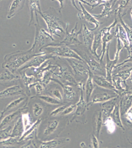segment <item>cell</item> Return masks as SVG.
Masks as SVG:
<instances>
[{"label": "cell", "instance_id": "cb8c5ba5", "mask_svg": "<svg viewBox=\"0 0 132 148\" xmlns=\"http://www.w3.org/2000/svg\"><path fill=\"white\" fill-rule=\"evenodd\" d=\"M51 81L56 82L62 87L63 90V94L66 99L68 100H73L75 98L76 95V92L72 86L62 84L59 80L55 79L54 78H53Z\"/></svg>", "mask_w": 132, "mask_h": 148}, {"label": "cell", "instance_id": "ac0fdd59", "mask_svg": "<svg viewBox=\"0 0 132 148\" xmlns=\"http://www.w3.org/2000/svg\"><path fill=\"white\" fill-rule=\"evenodd\" d=\"M82 34L84 45L87 50L91 53L94 34L93 33V31L91 30V29H88L85 24H83Z\"/></svg>", "mask_w": 132, "mask_h": 148}, {"label": "cell", "instance_id": "d6986e66", "mask_svg": "<svg viewBox=\"0 0 132 148\" xmlns=\"http://www.w3.org/2000/svg\"><path fill=\"white\" fill-rule=\"evenodd\" d=\"M28 6L30 12V21L29 23V26L30 25L34 24L35 25V18L34 16L36 14V19L37 22V24H39L38 20V15L37 14L39 12L42 11L40 8V1L35 0V1H28Z\"/></svg>", "mask_w": 132, "mask_h": 148}, {"label": "cell", "instance_id": "277c9868", "mask_svg": "<svg viewBox=\"0 0 132 148\" xmlns=\"http://www.w3.org/2000/svg\"><path fill=\"white\" fill-rule=\"evenodd\" d=\"M72 49L82 59L94 75L106 77V69L104 63H100L99 62H98L95 60L94 56L91 53L89 54L78 48H74Z\"/></svg>", "mask_w": 132, "mask_h": 148}, {"label": "cell", "instance_id": "9f6ffc18", "mask_svg": "<svg viewBox=\"0 0 132 148\" xmlns=\"http://www.w3.org/2000/svg\"><path fill=\"white\" fill-rule=\"evenodd\" d=\"M20 148H31V147H30V143H29L25 144V145L22 146V147H21Z\"/></svg>", "mask_w": 132, "mask_h": 148}, {"label": "cell", "instance_id": "4dcf8cb0", "mask_svg": "<svg viewBox=\"0 0 132 148\" xmlns=\"http://www.w3.org/2000/svg\"><path fill=\"white\" fill-rule=\"evenodd\" d=\"M20 77L13 73L8 69H5L0 74V82H10L20 79Z\"/></svg>", "mask_w": 132, "mask_h": 148}, {"label": "cell", "instance_id": "83f0119b", "mask_svg": "<svg viewBox=\"0 0 132 148\" xmlns=\"http://www.w3.org/2000/svg\"><path fill=\"white\" fill-rule=\"evenodd\" d=\"M101 45V29L97 31L94 34V39L93 41V45L92 47V53L91 54L97 59L98 61H100V57L99 55H98V49Z\"/></svg>", "mask_w": 132, "mask_h": 148}, {"label": "cell", "instance_id": "ee69618b", "mask_svg": "<svg viewBox=\"0 0 132 148\" xmlns=\"http://www.w3.org/2000/svg\"><path fill=\"white\" fill-rule=\"evenodd\" d=\"M44 109L42 104L35 103L33 106V113L35 117H39L43 113Z\"/></svg>", "mask_w": 132, "mask_h": 148}, {"label": "cell", "instance_id": "7dc6e473", "mask_svg": "<svg viewBox=\"0 0 132 148\" xmlns=\"http://www.w3.org/2000/svg\"><path fill=\"white\" fill-rule=\"evenodd\" d=\"M51 93L53 97L57 100L60 101H62L63 100V96L61 93V91L59 90L58 88H54L51 91Z\"/></svg>", "mask_w": 132, "mask_h": 148}, {"label": "cell", "instance_id": "681fc988", "mask_svg": "<svg viewBox=\"0 0 132 148\" xmlns=\"http://www.w3.org/2000/svg\"><path fill=\"white\" fill-rule=\"evenodd\" d=\"M76 109V104H71L68 105L63 111V112L61 114V116H66L69 115L70 114L73 112Z\"/></svg>", "mask_w": 132, "mask_h": 148}, {"label": "cell", "instance_id": "d590c367", "mask_svg": "<svg viewBox=\"0 0 132 148\" xmlns=\"http://www.w3.org/2000/svg\"><path fill=\"white\" fill-rule=\"evenodd\" d=\"M61 143V140L56 139L48 141H42L38 148H56Z\"/></svg>", "mask_w": 132, "mask_h": 148}, {"label": "cell", "instance_id": "db71d44e", "mask_svg": "<svg viewBox=\"0 0 132 148\" xmlns=\"http://www.w3.org/2000/svg\"><path fill=\"white\" fill-rule=\"evenodd\" d=\"M57 1L59 3L60 7L59 12L62 14V8H63V7H64V1Z\"/></svg>", "mask_w": 132, "mask_h": 148}, {"label": "cell", "instance_id": "484cf974", "mask_svg": "<svg viewBox=\"0 0 132 148\" xmlns=\"http://www.w3.org/2000/svg\"><path fill=\"white\" fill-rule=\"evenodd\" d=\"M93 74L89 69V75L87 78L85 84V96H86V101L87 103H89L91 97L92 96L93 91L94 90V84L93 80Z\"/></svg>", "mask_w": 132, "mask_h": 148}, {"label": "cell", "instance_id": "603a6c76", "mask_svg": "<svg viewBox=\"0 0 132 148\" xmlns=\"http://www.w3.org/2000/svg\"><path fill=\"white\" fill-rule=\"evenodd\" d=\"M93 80L94 82L98 86L105 89L113 91L116 93V91L114 88V86L112 83H111L106 79V77L93 74Z\"/></svg>", "mask_w": 132, "mask_h": 148}, {"label": "cell", "instance_id": "e575fe53", "mask_svg": "<svg viewBox=\"0 0 132 148\" xmlns=\"http://www.w3.org/2000/svg\"><path fill=\"white\" fill-rule=\"evenodd\" d=\"M59 124V122L57 120H54L49 122L44 130L43 134L46 136L51 135L57 129Z\"/></svg>", "mask_w": 132, "mask_h": 148}, {"label": "cell", "instance_id": "7bdbcfd3", "mask_svg": "<svg viewBox=\"0 0 132 148\" xmlns=\"http://www.w3.org/2000/svg\"><path fill=\"white\" fill-rule=\"evenodd\" d=\"M131 1H120V3L118 4V7L114 10V14L117 15L119 14H121V13L123 11V10H125V8L129 6L130 2H131Z\"/></svg>", "mask_w": 132, "mask_h": 148}, {"label": "cell", "instance_id": "680465c9", "mask_svg": "<svg viewBox=\"0 0 132 148\" xmlns=\"http://www.w3.org/2000/svg\"><path fill=\"white\" fill-rule=\"evenodd\" d=\"M4 114L0 111V122L1 121V120L3 119V117Z\"/></svg>", "mask_w": 132, "mask_h": 148}, {"label": "cell", "instance_id": "7a4b0ae2", "mask_svg": "<svg viewBox=\"0 0 132 148\" xmlns=\"http://www.w3.org/2000/svg\"><path fill=\"white\" fill-rule=\"evenodd\" d=\"M43 54H46V53L42 52L39 54H35L31 52L29 50L17 51L6 55L4 58L5 62L3 63V67L14 73V72L23 67L33 58Z\"/></svg>", "mask_w": 132, "mask_h": 148}, {"label": "cell", "instance_id": "f5cc1de1", "mask_svg": "<svg viewBox=\"0 0 132 148\" xmlns=\"http://www.w3.org/2000/svg\"><path fill=\"white\" fill-rule=\"evenodd\" d=\"M125 116L129 121V123H132V105L131 107L129 110V111H127Z\"/></svg>", "mask_w": 132, "mask_h": 148}, {"label": "cell", "instance_id": "ab89813d", "mask_svg": "<svg viewBox=\"0 0 132 148\" xmlns=\"http://www.w3.org/2000/svg\"><path fill=\"white\" fill-rule=\"evenodd\" d=\"M103 124L106 127L108 133L112 134L115 132L116 125L110 117H107L104 120Z\"/></svg>", "mask_w": 132, "mask_h": 148}, {"label": "cell", "instance_id": "ba28073f", "mask_svg": "<svg viewBox=\"0 0 132 148\" xmlns=\"http://www.w3.org/2000/svg\"><path fill=\"white\" fill-rule=\"evenodd\" d=\"M110 43H108L106 49V63L105 64V69H106V79L108 81L112 84V75L114 69V67H116L117 63L118 62L120 56V53L122 51L120 48H117L115 56L113 60H111L109 58V50Z\"/></svg>", "mask_w": 132, "mask_h": 148}, {"label": "cell", "instance_id": "f1b7e54d", "mask_svg": "<svg viewBox=\"0 0 132 148\" xmlns=\"http://www.w3.org/2000/svg\"><path fill=\"white\" fill-rule=\"evenodd\" d=\"M110 117L112 118L116 125L119 127V128L124 130V126L123 125L122 121H121V116H120V106H119V102L116 105V106L114 109L112 113L111 114Z\"/></svg>", "mask_w": 132, "mask_h": 148}, {"label": "cell", "instance_id": "11a10c76", "mask_svg": "<svg viewBox=\"0 0 132 148\" xmlns=\"http://www.w3.org/2000/svg\"><path fill=\"white\" fill-rule=\"evenodd\" d=\"M80 147L81 148H88V147L86 145V143L83 142L81 143H80Z\"/></svg>", "mask_w": 132, "mask_h": 148}, {"label": "cell", "instance_id": "f6af8a7d", "mask_svg": "<svg viewBox=\"0 0 132 148\" xmlns=\"http://www.w3.org/2000/svg\"><path fill=\"white\" fill-rule=\"evenodd\" d=\"M32 87L35 88L36 93L38 95L42 94L45 90L44 84L41 82L37 81L34 82L33 84H32L30 86V88Z\"/></svg>", "mask_w": 132, "mask_h": 148}, {"label": "cell", "instance_id": "6f0895ef", "mask_svg": "<svg viewBox=\"0 0 132 148\" xmlns=\"http://www.w3.org/2000/svg\"><path fill=\"white\" fill-rule=\"evenodd\" d=\"M127 81H128V82H129L130 84H132V74H131V76L129 78V79L127 80Z\"/></svg>", "mask_w": 132, "mask_h": 148}, {"label": "cell", "instance_id": "8fae6325", "mask_svg": "<svg viewBox=\"0 0 132 148\" xmlns=\"http://www.w3.org/2000/svg\"><path fill=\"white\" fill-rule=\"evenodd\" d=\"M72 3H73L74 6H75V7L79 11H80L81 12V14H78V17L80 19H83L87 21L88 23H89V24L91 25H94V27L93 28V29H91V30L92 31H94V30H96L98 28H99L100 27V25H101V23L99 22L98 20L96 18H95L93 14L90 13L89 12L87 11L86 10V8H85L83 4L81 2V1H79V4L80 5V8H81V10H79L77 7H76V5L75 4V1H72Z\"/></svg>", "mask_w": 132, "mask_h": 148}, {"label": "cell", "instance_id": "ffe728a7", "mask_svg": "<svg viewBox=\"0 0 132 148\" xmlns=\"http://www.w3.org/2000/svg\"><path fill=\"white\" fill-rule=\"evenodd\" d=\"M118 96H119L115 92L111 94L105 91L98 92L93 96L91 101H89V103L88 104V107H90L95 103H104L107 101L109 100L110 99L115 98Z\"/></svg>", "mask_w": 132, "mask_h": 148}, {"label": "cell", "instance_id": "1f68e13d", "mask_svg": "<svg viewBox=\"0 0 132 148\" xmlns=\"http://www.w3.org/2000/svg\"><path fill=\"white\" fill-rule=\"evenodd\" d=\"M42 122V119L40 118L37 119L35 123H34L32 125L25 131L22 137L19 139V142H22L23 141L26 140L27 138L29 137L30 136L32 135L37 130Z\"/></svg>", "mask_w": 132, "mask_h": 148}, {"label": "cell", "instance_id": "3957f363", "mask_svg": "<svg viewBox=\"0 0 132 148\" xmlns=\"http://www.w3.org/2000/svg\"><path fill=\"white\" fill-rule=\"evenodd\" d=\"M36 27L35 40L31 48L29 49L33 54H37L42 52V50L47 47L59 45L53 36L40 26V24L35 23Z\"/></svg>", "mask_w": 132, "mask_h": 148}, {"label": "cell", "instance_id": "7c38bea8", "mask_svg": "<svg viewBox=\"0 0 132 148\" xmlns=\"http://www.w3.org/2000/svg\"><path fill=\"white\" fill-rule=\"evenodd\" d=\"M132 105V88L127 87V90L120 97L119 106L121 117L125 116Z\"/></svg>", "mask_w": 132, "mask_h": 148}, {"label": "cell", "instance_id": "9a60e30c", "mask_svg": "<svg viewBox=\"0 0 132 148\" xmlns=\"http://www.w3.org/2000/svg\"><path fill=\"white\" fill-rule=\"evenodd\" d=\"M120 101V97H116L115 98L110 99L109 100L102 103L101 106V111L103 114L104 120L107 117H110L111 114L113 111L114 107Z\"/></svg>", "mask_w": 132, "mask_h": 148}, {"label": "cell", "instance_id": "836d02e7", "mask_svg": "<svg viewBox=\"0 0 132 148\" xmlns=\"http://www.w3.org/2000/svg\"><path fill=\"white\" fill-rule=\"evenodd\" d=\"M26 98V97L24 96V97H20L13 101L7 105V106L5 107V109H4L3 111H1V112L4 115L6 112L10 111L13 109L18 107L21 103H23V101H24Z\"/></svg>", "mask_w": 132, "mask_h": 148}, {"label": "cell", "instance_id": "60d3db41", "mask_svg": "<svg viewBox=\"0 0 132 148\" xmlns=\"http://www.w3.org/2000/svg\"><path fill=\"white\" fill-rule=\"evenodd\" d=\"M37 97L45 103L52 105H59L61 103V101L57 100L53 97L48 95H40L37 96Z\"/></svg>", "mask_w": 132, "mask_h": 148}, {"label": "cell", "instance_id": "52a82bcc", "mask_svg": "<svg viewBox=\"0 0 132 148\" xmlns=\"http://www.w3.org/2000/svg\"><path fill=\"white\" fill-rule=\"evenodd\" d=\"M69 25V23H67L65 36L62 41L60 42V45H64L67 46L81 45L82 44V42L79 40V36L82 33L83 25H81L80 29L78 31H77L78 27V22H77L75 24V26L70 32L68 30Z\"/></svg>", "mask_w": 132, "mask_h": 148}, {"label": "cell", "instance_id": "9c48e42d", "mask_svg": "<svg viewBox=\"0 0 132 148\" xmlns=\"http://www.w3.org/2000/svg\"><path fill=\"white\" fill-rule=\"evenodd\" d=\"M55 57L49 54H43L38 55L34 57L27 62L26 64L18 69L19 72L26 71L30 68H39L44 62L49 60L50 59L55 58Z\"/></svg>", "mask_w": 132, "mask_h": 148}, {"label": "cell", "instance_id": "bcb514c9", "mask_svg": "<svg viewBox=\"0 0 132 148\" xmlns=\"http://www.w3.org/2000/svg\"><path fill=\"white\" fill-rule=\"evenodd\" d=\"M21 116H22L23 123L24 124V128L26 131L32 125L33 123L31 122L29 114L28 113L22 114Z\"/></svg>", "mask_w": 132, "mask_h": 148}, {"label": "cell", "instance_id": "f907efd6", "mask_svg": "<svg viewBox=\"0 0 132 148\" xmlns=\"http://www.w3.org/2000/svg\"><path fill=\"white\" fill-rule=\"evenodd\" d=\"M90 141L92 148H99L98 138L94 134H92L91 136Z\"/></svg>", "mask_w": 132, "mask_h": 148}, {"label": "cell", "instance_id": "f35d334b", "mask_svg": "<svg viewBox=\"0 0 132 148\" xmlns=\"http://www.w3.org/2000/svg\"><path fill=\"white\" fill-rule=\"evenodd\" d=\"M19 138L16 137H10L6 140L0 141V146L10 147L19 143Z\"/></svg>", "mask_w": 132, "mask_h": 148}, {"label": "cell", "instance_id": "f546056e", "mask_svg": "<svg viewBox=\"0 0 132 148\" xmlns=\"http://www.w3.org/2000/svg\"><path fill=\"white\" fill-rule=\"evenodd\" d=\"M94 125H95V134L98 138H99L100 132L103 124V118L101 111H98L94 116Z\"/></svg>", "mask_w": 132, "mask_h": 148}, {"label": "cell", "instance_id": "30bf717a", "mask_svg": "<svg viewBox=\"0 0 132 148\" xmlns=\"http://www.w3.org/2000/svg\"><path fill=\"white\" fill-rule=\"evenodd\" d=\"M65 59L76 75L88 77L89 69L84 62L74 58Z\"/></svg>", "mask_w": 132, "mask_h": 148}, {"label": "cell", "instance_id": "d4e9b609", "mask_svg": "<svg viewBox=\"0 0 132 148\" xmlns=\"http://www.w3.org/2000/svg\"><path fill=\"white\" fill-rule=\"evenodd\" d=\"M25 2V1L23 0H14L12 1L10 5L7 18L10 19L22 10L24 7Z\"/></svg>", "mask_w": 132, "mask_h": 148}, {"label": "cell", "instance_id": "94428289", "mask_svg": "<svg viewBox=\"0 0 132 148\" xmlns=\"http://www.w3.org/2000/svg\"><path fill=\"white\" fill-rule=\"evenodd\" d=\"M121 148V147H114V148Z\"/></svg>", "mask_w": 132, "mask_h": 148}, {"label": "cell", "instance_id": "5b68a950", "mask_svg": "<svg viewBox=\"0 0 132 148\" xmlns=\"http://www.w3.org/2000/svg\"><path fill=\"white\" fill-rule=\"evenodd\" d=\"M42 52H44L47 54H51L55 58L62 57L65 59L74 58L84 62L72 48L64 45L47 47L43 49Z\"/></svg>", "mask_w": 132, "mask_h": 148}, {"label": "cell", "instance_id": "c3c4849f", "mask_svg": "<svg viewBox=\"0 0 132 148\" xmlns=\"http://www.w3.org/2000/svg\"><path fill=\"white\" fill-rule=\"evenodd\" d=\"M68 105H63L61 106L57 107L56 109L53 110L50 113V116H55L57 115H60L63 112V111L65 110L66 108H67Z\"/></svg>", "mask_w": 132, "mask_h": 148}, {"label": "cell", "instance_id": "6da1fadb", "mask_svg": "<svg viewBox=\"0 0 132 148\" xmlns=\"http://www.w3.org/2000/svg\"><path fill=\"white\" fill-rule=\"evenodd\" d=\"M46 24L49 33L52 36L61 37L58 32L65 34L67 23L62 19V14L54 8H49L45 11L39 12Z\"/></svg>", "mask_w": 132, "mask_h": 148}, {"label": "cell", "instance_id": "e0dca14e", "mask_svg": "<svg viewBox=\"0 0 132 148\" xmlns=\"http://www.w3.org/2000/svg\"><path fill=\"white\" fill-rule=\"evenodd\" d=\"M19 95H25L24 90L19 85L10 86L0 91V99H5Z\"/></svg>", "mask_w": 132, "mask_h": 148}, {"label": "cell", "instance_id": "74e56055", "mask_svg": "<svg viewBox=\"0 0 132 148\" xmlns=\"http://www.w3.org/2000/svg\"><path fill=\"white\" fill-rule=\"evenodd\" d=\"M116 16H118V18L119 19V21H120V25L123 27L125 29L130 43L131 45L132 46V28L129 27L124 22V21L123 20L122 17L121 16V14H117Z\"/></svg>", "mask_w": 132, "mask_h": 148}, {"label": "cell", "instance_id": "8992f818", "mask_svg": "<svg viewBox=\"0 0 132 148\" xmlns=\"http://www.w3.org/2000/svg\"><path fill=\"white\" fill-rule=\"evenodd\" d=\"M118 23V18L117 17L116 14H114V20L113 23L110 25L109 26L104 27L101 29V54L99 55L100 57V63H104L103 58L104 55L106 52V49L108 43L111 41L113 37L114 36V33L112 34L111 33V30L114 27L116 26Z\"/></svg>", "mask_w": 132, "mask_h": 148}, {"label": "cell", "instance_id": "d6a6232c", "mask_svg": "<svg viewBox=\"0 0 132 148\" xmlns=\"http://www.w3.org/2000/svg\"><path fill=\"white\" fill-rule=\"evenodd\" d=\"M132 73V67H129L127 69L120 70L116 74H113L112 77H117L120 78L122 81L123 82L125 85L126 84V82L131 76Z\"/></svg>", "mask_w": 132, "mask_h": 148}, {"label": "cell", "instance_id": "816d5d0a", "mask_svg": "<svg viewBox=\"0 0 132 148\" xmlns=\"http://www.w3.org/2000/svg\"><path fill=\"white\" fill-rule=\"evenodd\" d=\"M129 62H132V53L128 56L127 59L124 60L123 62H121L120 64L116 65V67H114V69H119L120 67L126 64V63Z\"/></svg>", "mask_w": 132, "mask_h": 148}, {"label": "cell", "instance_id": "4fadbf2b", "mask_svg": "<svg viewBox=\"0 0 132 148\" xmlns=\"http://www.w3.org/2000/svg\"><path fill=\"white\" fill-rule=\"evenodd\" d=\"M59 68V72L54 73V75L63 80L66 83V84L71 86H78V83L76 82L72 74L68 71V68L64 66H61L57 64Z\"/></svg>", "mask_w": 132, "mask_h": 148}, {"label": "cell", "instance_id": "8d00e7d4", "mask_svg": "<svg viewBox=\"0 0 132 148\" xmlns=\"http://www.w3.org/2000/svg\"><path fill=\"white\" fill-rule=\"evenodd\" d=\"M20 72L21 73V78L22 79L23 84L27 89L29 90L30 86L32 84H33L34 82H33L35 80V77L33 76L27 75V74L26 73V71H24Z\"/></svg>", "mask_w": 132, "mask_h": 148}, {"label": "cell", "instance_id": "7402d4cb", "mask_svg": "<svg viewBox=\"0 0 132 148\" xmlns=\"http://www.w3.org/2000/svg\"><path fill=\"white\" fill-rule=\"evenodd\" d=\"M27 109V107H26V104L24 107L21 108L20 109L14 111V112H13L5 116V117H3V119L1 120L0 123V130L8 126V125L16 118L19 116L21 114H22L23 111Z\"/></svg>", "mask_w": 132, "mask_h": 148}, {"label": "cell", "instance_id": "5bb4252c", "mask_svg": "<svg viewBox=\"0 0 132 148\" xmlns=\"http://www.w3.org/2000/svg\"><path fill=\"white\" fill-rule=\"evenodd\" d=\"M78 86L81 90V95L77 103H76V109L75 114L77 116H80L83 115L86 110L88 109V104L86 102L84 97L83 88L84 85L82 82L78 83Z\"/></svg>", "mask_w": 132, "mask_h": 148}, {"label": "cell", "instance_id": "2e32d148", "mask_svg": "<svg viewBox=\"0 0 132 148\" xmlns=\"http://www.w3.org/2000/svg\"><path fill=\"white\" fill-rule=\"evenodd\" d=\"M114 33V37L115 36H117L120 41L122 42L123 48H125L127 50L129 55L132 53V46L130 43L125 29L120 24H117L116 25V28Z\"/></svg>", "mask_w": 132, "mask_h": 148}, {"label": "cell", "instance_id": "91938a15", "mask_svg": "<svg viewBox=\"0 0 132 148\" xmlns=\"http://www.w3.org/2000/svg\"><path fill=\"white\" fill-rule=\"evenodd\" d=\"M130 14H131V16H132V5L131 6V9H130Z\"/></svg>", "mask_w": 132, "mask_h": 148}, {"label": "cell", "instance_id": "4316f807", "mask_svg": "<svg viewBox=\"0 0 132 148\" xmlns=\"http://www.w3.org/2000/svg\"><path fill=\"white\" fill-rule=\"evenodd\" d=\"M25 132L24 124L23 123L22 116H21L17 119L12 128L11 137H16L20 139Z\"/></svg>", "mask_w": 132, "mask_h": 148}, {"label": "cell", "instance_id": "b9f144b4", "mask_svg": "<svg viewBox=\"0 0 132 148\" xmlns=\"http://www.w3.org/2000/svg\"><path fill=\"white\" fill-rule=\"evenodd\" d=\"M12 128L11 126H8L0 130V141L6 140L11 137Z\"/></svg>", "mask_w": 132, "mask_h": 148}, {"label": "cell", "instance_id": "44dd1931", "mask_svg": "<svg viewBox=\"0 0 132 148\" xmlns=\"http://www.w3.org/2000/svg\"><path fill=\"white\" fill-rule=\"evenodd\" d=\"M116 2V1H103V3L100 5V6H103V8L101 13L93 14V16L97 20L98 19H103L105 17L109 18L111 14L114 12L112 8Z\"/></svg>", "mask_w": 132, "mask_h": 148}]
</instances>
